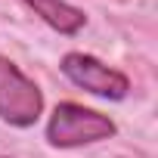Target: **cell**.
<instances>
[{
  "label": "cell",
  "mask_w": 158,
  "mask_h": 158,
  "mask_svg": "<svg viewBox=\"0 0 158 158\" xmlns=\"http://www.w3.org/2000/svg\"><path fill=\"white\" fill-rule=\"evenodd\" d=\"M25 3L34 10V16H40L59 34H77L84 28V22H87V16L77 6L65 3V0H25Z\"/></svg>",
  "instance_id": "4"
},
{
  "label": "cell",
  "mask_w": 158,
  "mask_h": 158,
  "mask_svg": "<svg viewBox=\"0 0 158 158\" xmlns=\"http://www.w3.org/2000/svg\"><path fill=\"white\" fill-rule=\"evenodd\" d=\"M62 71H65V77L71 84L84 87L87 93L106 96V99H124L127 90H130V81L121 71L109 68L106 62H99V59H93L87 53H68L62 59Z\"/></svg>",
  "instance_id": "3"
},
{
  "label": "cell",
  "mask_w": 158,
  "mask_h": 158,
  "mask_svg": "<svg viewBox=\"0 0 158 158\" xmlns=\"http://www.w3.org/2000/svg\"><path fill=\"white\" fill-rule=\"evenodd\" d=\"M115 136V121L84 109L77 102H62L56 106L50 124H47V139L59 149H71V146H87V143H99Z\"/></svg>",
  "instance_id": "1"
},
{
  "label": "cell",
  "mask_w": 158,
  "mask_h": 158,
  "mask_svg": "<svg viewBox=\"0 0 158 158\" xmlns=\"http://www.w3.org/2000/svg\"><path fill=\"white\" fill-rule=\"evenodd\" d=\"M44 112V96L16 62L0 56V118L16 127H31Z\"/></svg>",
  "instance_id": "2"
}]
</instances>
